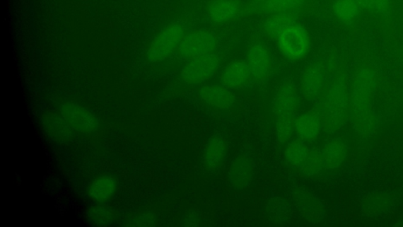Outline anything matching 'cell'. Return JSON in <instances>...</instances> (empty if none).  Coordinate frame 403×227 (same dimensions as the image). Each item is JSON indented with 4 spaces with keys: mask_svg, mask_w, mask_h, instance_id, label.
<instances>
[{
    "mask_svg": "<svg viewBox=\"0 0 403 227\" xmlns=\"http://www.w3.org/2000/svg\"><path fill=\"white\" fill-rule=\"evenodd\" d=\"M298 105L297 88L293 80L286 78L278 86L274 96L273 112L277 139L286 143L293 135Z\"/></svg>",
    "mask_w": 403,
    "mask_h": 227,
    "instance_id": "obj_1",
    "label": "cell"
},
{
    "mask_svg": "<svg viewBox=\"0 0 403 227\" xmlns=\"http://www.w3.org/2000/svg\"><path fill=\"white\" fill-rule=\"evenodd\" d=\"M276 40L284 57L290 60H300L310 50V34L303 25L297 23L281 32Z\"/></svg>",
    "mask_w": 403,
    "mask_h": 227,
    "instance_id": "obj_2",
    "label": "cell"
},
{
    "mask_svg": "<svg viewBox=\"0 0 403 227\" xmlns=\"http://www.w3.org/2000/svg\"><path fill=\"white\" fill-rule=\"evenodd\" d=\"M185 35V30L180 23H173L166 26L152 41L148 52V59L152 63H159L168 57L177 50Z\"/></svg>",
    "mask_w": 403,
    "mask_h": 227,
    "instance_id": "obj_3",
    "label": "cell"
},
{
    "mask_svg": "<svg viewBox=\"0 0 403 227\" xmlns=\"http://www.w3.org/2000/svg\"><path fill=\"white\" fill-rule=\"evenodd\" d=\"M220 65L221 58L217 53L206 54L189 60L180 71V78L187 84H201L212 78Z\"/></svg>",
    "mask_w": 403,
    "mask_h": 227,
    "instance_id": "obj_4",
    "label": "cell"
},
{
    "mask_svg": "<svg viewBox=\"0 0 403 227\" xmlns=\"http://www.w3.org/2000/svg\"><path fill=\"white\" fill-rule=\"evenodd\" d=\"M217 45V38L212 33L197 30L185 34L177 51L180 58L191 60L214 52Z\"/></svg>",
    "mask_w": 403,
    "mask_h": 227,
    "instance_id": "obj_5",
    "label": "cell"
},
{
    "mask_svg": "<svg viewBox=\"0 0 403 227\" xmlns=\"http://www.w3.org/2000/svg\"><path fill=\"white\" fill-rule=\"evenodd\" d=\"M61 113L69 125L76 132L92 133L99 127L96 117L78 105L66 104L62 106Z\"/></svg>",
    "mask_w": 403,
    "mask_h": 227,
    "instance_id": "obj_6",
    "label": "cell"
},
{
    "mask_svg": "<svg viewBox=\"0 0 403 227\" xmlns=\"http://www.w3.org/2000/svg\"><path fill=\"white\" fill-rule=\"evenodd\" d=\"M247 62L255 79L263 81L269 77L272 70V58L265 45L256 42L250 47Z\"/></svg>",
    "mask_w": 403,
    "mask_h": 227,
    "instance_id": "obj_7",
    "label": "cell"
},
{
    "mask_svg": "<svg viewBox=\"0 0 403 227\" xmlns=\"http://www.w3.org/2000/svg\"><path fill=\"white\" fill-rule=\"evenodd\" d=\"M251 76L247 62L235 59L228 64L222 71L220 77L221 85L228 89H240L247 83Z\"/></svg>",
    "mask_w": 403,
    "mask_h": 227,
    "instance_id": "obj_8",
    "label": "cell"
},
{
    "mask_svg": "<svg viewBox=\"0 0 403 227\" xmlns=\"http://www.w3.org/2000/svg\"><path fill=\"white\" fill-rule=\"evenodd\" d=\"M199 93L206 104L220 110L230 108L235 102L230 89L222 85H206L200 88Z\"/></svg>",
    "mask_w": 403,
    "mask_h": 227,
    "instance_id": "obj_9",
    "label": "cell"
},
{
    "mask_svg": "<svg viewBox=\"0 0 403 227\" xmlns=\"http://www.w3.org/2000/svg\"><path fill=\"white\" fill-rule=\"evenodd\" d=\"M236 0H215L207 8V16L214 23H225L233 19L240 11Z\"/></svg>",
    "mask_w": 403,
    "mask_h": 227,
    "instance_id": "obj_10",
    "label": "cell"
},
{
    "mask_svg": "<svg viewBox=\"0 0 403 227\" xmlns=\"http://www.w3.org/2000/svg\"><path fill=\"white\" fill-rule=\"evenodd\" d=\"M322 127V120L315 112H308L297 117L294 124L296 134L303 141L315 139Z\"/></svg>",
    "mask_w": 403,
    "mask_h": 227,
    "instance_id": "obj_11",
    "label": "cell"
},
{
    "mask_svg": "<svg viewBox=\"0 0 403 227\" xmlns=\"http://www.w3.org/2000/svg\"><path fill=\"white\" fill-rule=\"evenodd\" d=\"M253 165L248 157L236 158L233 163L229 175L235 188L244 189L252 182L253 177Z\"/></svg>",
    "mask_w": 403,
    "mask_h": 227,
    "instance_id": "obj_12",
    "label": "cell"
},
{
    "mask_svg": "<svg viewBox=\"0 0 403 227\" xmlns=\"http://www.w3.org/2000/svg\"><path fill=\"white\" fill-rule=\"evenodd\" d=\"M296 23V16L293 12L274 13L264 21L262 28L267 35L276 38L288 27Z\"/></svg>",
    "mask_w": 403,
    "mask_h": 227,
    "instance_id": "obj_13",
    "label": "cell"
},
{
    "mask_svg": "<svg viewBox=\"0 0 403 227\" xmlns=\"http://www.w3.org/2000/svg\"><path fill=\"white\" fill-rule=\"evenodd\" d=\"M324 75L318 66H311L305 71L302 79V91L305 98L314 99L321 93Z\"/></svg>",
    "mask_w": 403,
    "mask_h": 227,
    "instance_id": "obj_14",
    "label": "cell"
},
{
    "mask_svg": "<svg viewBox=\"0 0 403 227\" xmlns=\"http://www.w3.org/2000/svg\"><path fill=\"white\" fill-rule=\"evenodd\" d=\"M226 148L224 139L218 135L208 140L204 151V161L207 168L213 169L220 164L225 156Z\"/></svg>",
    "mask_w": 403,
    "mask_h": 227,
    "instance_id": "obj_15",
    "label": "cell"
},
{
    "mask_svg": "<svg viewBox=\"0 0 403 227\" xmlns=\"http://www.w3.org/2000/svg\"><path fill=\"white\" fill-rule=\"evenodd\" d=\"M363 11L358 0H336L332 5V12L340 22L349 24L356 19Z\"/></svg>",
    "mask_w": 403,
    "mask_h": 227,
    "instance_id": "obj_16",
    "label": "cell"
},
{
    "mask_svg": "<svg viewBox=\"0 0 403 227\" xmlns=\"http://www.w3.org/2000/svg\"><path fill=\"white\" fill-rule=\"evenodd\" d=\"M116 190V182L113 177L103 176L95 180L88 189L90 197L95 202H103L112 197Z\"/></svg>",
    "mask_w": 403,
    "mask_h": 227,
    "instance_id": "obj_17",
    "label": "cell"
},
{
    "mask_svg": "<svg viewBox=\"0 0 403 227\" xmlns=\"http://www.w3.org/2000/svg\"><path fill=\"white\" fill-rule=\"evenodd\" d=\"M310 151L303 140H296L288 144L286 158L290 164L300 170L307 161Z\"/></svg>",
    "mask_w": 403,
    "mask_h": 227,
    "instance_id": "obj_18",
    "label": "cell"
},
{
    "mask_svg": "<svg viewBox=\"0 0 403 227\" xmlns=\"http://www.w3.org/2000/svg\"><path fill=\"white\" fill-rule=\"evenodd\" d=\"M374 84V77L372 71H361L357 76L354 83V95L356 101L367 100L370 95Z\"/></svg>",
    "mask_w": 403,
    "mask_h": 227,
    "instance_id": "obj_19",
    "label": "cell"
},
{
    "mask_svg": "<svg viewBox=\"0 0 403 227\" xmlns=\"http://www.w3.org/2000/svg\"><path fill=\"white\" fill-rule=\"evenodd\" d=\"M322 156L323 163L326 167L336 168L345 159V147L343 144L339 141H331L324 149Z\"/></svg>",
    "mask_w": 403,
    "mask_h": 227,
    "instance_id": "obj_20",
    "label": "cell"
},
{
    "mask_svg": "<svg viewBox=\"0 0 403 227\" xmlns=\"http://www.w3.org/2000/svg\"><path fill=\"white\" fill-rule=\"evenodd\" d=\"M305 0H267L266 10L271 13L294 12L301 8Z\"/></svg>",
    "mask_w": 403,
    "mask_h": 227,
    "instance_id": "obj_21",
    "label": "cell"
},
{
    "mask_svg": "<svg viewBox=\"0 0 403 227\" xmlns=\"http://www.w3.org/2000/svg\"><path fill=\"white\" fill-rule=\"evenodd\" d=\"M322 164V156L315 151H310L307 161H305L300 170L305 175H313L317 173Z\"/></svg>",
    "mask_w": 403,
    "mask_h": 227,
    "instance_id": "obj_22",
    "label": "cell"
},
{
    "mask_svg": "<svg viewBox=\"0 0 403 227\" xmlns=\"http://www.w3.org/2000/svg\"><path fill=\"white\" fill-rule=\"evenodd\" d=\"M363 10L376 13H387L390 6L391 0H358Z\"/></svg>",
    "mask_w": 403,
    "mask_h": 227,
    "instance_id": "obj_23",
    "label": "cell"
},
{
    "mask_svg": "<svg viewBox=\"0 0 403 227\" xmlns=\"http://www.w3.org/2000/svg\"><path fill=\"white\" fill-rule=\"evenodd\" d=\"M251 1L256 3V4H259V3H265L267 1V0H251Z\"/></svg>",
    "mask_w": 403,
    "mask_h": 227,
    "instance_id": "obj_24",
    "label": "cell"
}]
</instances>
